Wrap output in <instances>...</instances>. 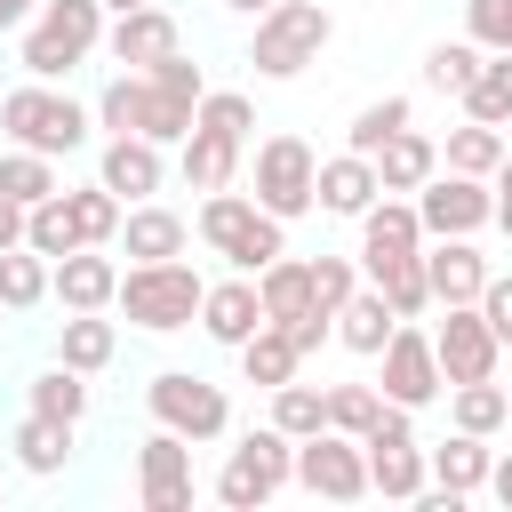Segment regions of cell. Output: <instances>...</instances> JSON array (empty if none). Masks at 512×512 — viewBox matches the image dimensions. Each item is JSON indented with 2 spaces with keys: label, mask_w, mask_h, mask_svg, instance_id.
Wrapping results in <instances>:
<instances>
[{
  "label": "cell",
  "mask_w": 512,
  "mask_h": 512,
  "mask_svg": "<svg viewBox=\"0 0 512 512\" xmlns=\"http://www.w3.org/2000/svg\"><path fill=\"white\" fill-rule=\"evenodd\" d=\"M104 24H112L104 0H40V16L24 24V48H16L24 80H64L72 64H88L104 48Z\"/></svg>",
  "instance_id": "1"
},
{
  "label": "cell",
  "mask_w": 512,
  "mask_h": 512,
  "mask_svg": "<svg viewBox=\"0 0 512 512\" xmlns=\"http://www.w3.org/2000/svg\"><path fill=\"white\" fill-rule=\"evenodd\" d=\"M0 136L8 144H24V152H80L88 136H96V104H72L56 80H24V88H8L0 96Z\"/></svg>",
  "instance_id": "2"
},
{
  "label": "cell",
  "mask_w": 512,
  "mask_h": 512,
  "mask_svg": "<svg viewBox=\"0 0 512 512\" xmlns=\"http://www.w3.org/2000/svg\"><path fill=\"white\" fill-rule=\"evenodd\" d=\"M200 240L232 264V272H264L272 256H288V224L272 208H256V192H200Z\"/></svg>",
  "instance_id": "3"
},
{
  "label": "cell",
  "mask_w": 512,
  "mask_h": 512,
  "mask_svg": "<svg viewBox=\"0 0 512 512\" xmlns=\"http://www.w3.org/2000/svg\"><path fill=\"white\" fill-rule=\"evenodd\" d=\"M200 296H208V280L184 256H160V264H128L120 272V312H128V328H152V336L192 328L200 320Z\"/></svg>",
  "instance_id": "4"
},
{
  "label": "cell",
  "mask_w": 512,
  "mask_h": 512,
  "mask_svg": "<svg viewBox=\"0 0 512 512\" xmlns=\"http://www.w3.org/2000/svg\"><path fill=\"white\" fill-rule=\"evenodd\" d=\"M336 40V16L320 0H280L256 16V40H248V64L264 80H296L304 64H320V48Z\"/></svg>",
  "instance_id": "5"
},
{
  "label": "cell",
  "mask_w": 512,
  "mask_h": 512,
  "mask_svg": "<svg viewBox=\"0 0 512 512\" xmlns=\"http://www.w3.org/2000/svg\"><path fill=\"white\" fill-rule=\"evenodd\" d=\"M288 480H296V440H288L280 424H256V432H240V448L224 456L216 496H224L232 512H256V504H272Z\"/></svg>",
  "instance_id": "6"
},
{
  "label": "cell",
  "mask_w": 512,
  "mask_h": 512,
  "mask_svg": "<svg viewBox=\"0 0 512 512\" xmlns=\"http://www.w3.org/2000/svg\"><path fill=\"white\" fill-rule=\"evenodd\" d=\"M144 408H152L168 432H184L192 448H208V440L232 432V400H224V384H208V376H192V368H160V376L144 384Z\"/></svg>",
  "instance_id": "7"
},
{
  "label": "cell",
  "mask_w": 512,
  "mask_h": 512,
  "mask_svg": "<svg viewBox=\"0 0 512 512\" xmlns=\"http://www.w3.org/2000/svg\"><path fill=\"white\" fill-rule=\"evenodd\" d=\"M312 184H320V160H312L304 136H264L256 144V208H272L280 224H296V216L320 208Z\"/></svg>",
  "instance_id": "8"
},
{
  "label": "cell",
  "mask_w": 512,
  "mask_h": 512,
  "mask_svg": "<svg viewBox=\"0 0 512 512\" xmlns=\"http://www.w3.org/2000/svg\"><path fill=\"white\" fill-rule=\"evenodd\" d=\"M416 216H424V240H472L480 224H496V184L488 176H464V168H432V184L416 192Z\"/></svg>",
  "instance_id": "9"
},
{
  "label": "cell",
  "mask_w": 512,
  "mask_h": 512,
  "mask_svg": "<svg viewBox=\"0 0 512 512\" xmlns=\"http://www.w3.org/2000/svg\"><path fill=\"white\" fill-rule=\"evenodd\" d=\"M296 488H312V496H328V504H360V496H376L368 488V448L352 440V432H312V440H296Z\"/></svg>",
  "instance_id": "10"
},
{
  "label": "cell",
  "mask_w": 512,
  "mask_h": 512,
  "mask_svg": "<svg viewBox=\"0 0 512 512\" xmlns=\"http://www.w3.org/2000/svg\"><path fill=\"white\" fill-rule=\"evenodd\" d=\"M432 352H440V376H448V384H480V376H496V360H504V344H496V328H488L480 304H440Z\"/></svg>",
  "instance_id": "11"
},
{
  "label": "cell",
  "mask_w": 512,
  "mask_h": 512,
  "mask_svg": "<svg viewBox=\"0 0 512 512\" xmlns=\"http://www.w3.org/2000/svg\"><path fill=\"white\" fill-rule=\"evenodd\" d=\"M360 272L368 280H384L392 264H408V256H424V216H416V200H400V192H384L368 216H360Z\"/></svg>",
  "instance_id": "12"
},
{
  "label": "cell",
  "mask_w": 512,
  "mask_h": 512,
  "mask_svg": "<svg viewBox=\"0 0 512 512\" xmlns=\"http://www.w3.org/2000/svg\"><path fill=\"white\" fill-rule=\"evenodd\" d=\"M376 360H384V400H400V408H432V400L448 392L440 352H432V328H408V320H400Z\"/></svg>",
  "instance_id": "13"
},
{
  "label": "cell",
  "mask_w": 512,
  "mask_h": 512,
  "mask_svg": "<svg viewBox=\"0 0 512 512\" xmlns=\"http://www.w3.org/2000/svg\"><path fill=\"white\" fill-rule=\"evenodd\" d=\"M136 496H144V512H192V440L184 432L160 424L136 448Z\"/></svg>",
  "instance_id": "14"
},
{
  "label": "cell",
  "mask_w": 512,
  "mask_h": 512,
  "mask_svg": "<svg viewBox=\"0 0 512 512\" xmlns=\"http://www.w3.org/2000/svg\"><path fill=\"white\" fill-rule=\"evenodd\" d=\"M272 312H264V288H256V272H232V280H208V296H200V336L208 344H224V352H240L256 328H264Z\"/></svg>",
  "instance_id": "15"
},
{
  "label": "cell",
  "mask_w": 512,
  "mask_h": 512,
  "mask_svg": "<svg viewBox=\"0 0 512 512\" xmlns=\"http://www.w3.org/2000/svg\"><path fill=\"white\" fill-rule=\"evenodd\" d=\"M104 48H112V64H120V72H152L160 56H176V48H184V32H176V16H168L160 0H144V8H128V16H112V24H104Z\"/></svg>",
  "instance_id": "16"
},
{
  "label": "cell",
  "mask_w": 512,
  "mask_h": 512,
  "mask_svg": "<svg viewBox=\"0 0 512 512\" xmlns=\"http://www.w3.org/2000/svg\"><path fill=\"white\" fill-rule=\"evenodd\" d=\"M160 176H168V144H152V136H104L96 184H112L128 208H136V200H152V192H160Z\"/></svg>",
  "instance_id": "17"
},
{
  "label": "cell",
  "mask_w": 512,
  "mask_h": 512,
  "mask_svg": "<svg viewBox=\"0 0 512 512\" xmlns=\"http://www.w3.org/2000/svg\"><path fill=\"white\" fill-rule=\"evenodd\" d=\"M56 304L64 312H112L120 304V264L104 256V248H72V256H56Z\"/></svg>",
  "instance_id": "18"
},
{
  "label": "cell",
  "mask_w": 512,
  "mask_h": 512,
  "mask_svg": "<svg viewBox=\"0 0 512 512\" xmlns=\"http://www.w3.org/2000/svg\"><path fill=\"white\" fill-rule=\"evenodd\" d=\"M312 192H320V216H352V224H360V216L384 200V176H376L368 152H336V160H320V184H312Z\"/></svg>",
  "instance_id": "19"
},
{
  "label": "cell",
  "mask_w": 512,
  "mask_h": 512,
  "mask_svg": "<svg viewBox=\"0 0 512 512\" xmlns=\"http://www.w3.org/2000/svg\"><path fill=\"white\" fill-rule=\"evenodd\" d=\"M184 248H192V224H184L176 208L136 200V208L120 216V256H128V264H160V256H184Z\"/></svg>",
  "instance_id": "20"
},
{
  "label": "cell",
  "mask_w": 512,
  "mask_h": 512,
  "mask_svg": "<svg viewBox=\"0 0 512 512\" xmlns=\"http://www.w3.org/2000/svg\"><path fill=\"white\" fill-rule=\"evenodd\" d=\"M424 280H432V304H480L488 256L472 240H424Z\"/></svg>",
  "instance_id": "21"
},
{
  "label": "cell",
  "mask_w": 512,
  "mask_h": 512,
  "mask_svg": "<svg viewBox=\"0 0 512 512\" xmlns=\"http://www.w3.org/2000/svg\"><path fill=\"white\" fill-rule=\"evenodd\" d=\"M240 160H248V144L224 136V128H192V136L176 144V168H184L192 192H224V184L240 176Z\"/></svg>",
  "instance_id": "22"
},
{
  "label": "cell",
  "mask_w": 512,
  "mask_h": 512,
  "mask_svg": "<svg viewBox=\"0 0 512 512\" xmlns=\"http://www.w3.org/2000/svg\"><path fill=\"white\" fill-rule=\"evenodd\" d=\"M392 328H400V312H392V296H384L376 280H360V288L344 296V312H336V344H344V352H368V360L392 344Z\"/></svg>",
  "instance_id": "23"
},
{
  "label": "cell",
  "mask_w": 512,
  "mask_h": 512,
  "mask_svg": "<svg viewBox=\"0 0 512 512\" xmlns=\"http://www.w3.org/2000/svg\"><path fill=\"white\" fill-rule=\"evenodd\" d=\"M432 456V488L440 496H480L488 488V464H496V448L480 440V432H448L440 448H424Z\"/></svg>",
  "instance_id": "24"
},
{
  "label": "cell",
  "mask_w": 512,
  "mask_h": 512,
  "mask_svg": "<svg viewBox=\"0 0 512 512\" xmlns=\"http://www.w3.org/2000/svg\"><path fill=\"white\" fill-rule=\"evenodd\" d=\"M112 352H120V320H104V312H64V328H56V360H64V368L104 376Z\"/></svg>",
  "instance_id": "25"
},
{
  "label": "cell",
  "mask_w": 512,
  "mask_h": 512,
  "mask_svg": "<svg viewBox=\"0 0 512 512\" xmlns=\"http://www.w3.org/2000/svg\"><path fill=\"white\" fill-rule=\"evenodd\" d=\"M8 448H16V464L32 472V480H56L64 464H72V424H56V416H24L16 432H8Z\"/></svg>",
  "instance_id": "26"
},
{
  "label": "cell",
  "mask_w": 512,
  "mask_h": 512,
  "mask_svg": "<svg viewBox=\"0 0 512 512\" xmlns=\"http://www.w3.org/2000/svg\"><path fill=\"white\" fill-rule=\"evenodd\" d=\"M296 368H304V352H296V336H288L280 320H264V328L240 344V376H248V384H264V392H280Z\"/></svg>",
  "instance_id": "27"
},
{
  "label": "cell",
  "mask_w": 512,
  "mask_h": 512,
  "mask_svg": "<svg viewBox=\"0 0 512 512\" xmlns=\"http://www.w3.org/2000/svg\"><path fill=\"white\" fill-rule=\"evenodd\" d=\"M144 112H152V72H112L104 96H96V128L104 136H144Z\"/></svg>",
  "instance_id": "28"
},
{
  "label": "cell",
  "mask_w": 512,
  "mask_h": 512,
  "mask_svg": "<svg viewBox=\"0 0 512 512\" xmlns=\"http://www.w3.org/2000/svg\"><path fill=\"white\" fill-rule=\"evenodd\" d=\"M432 168H440V144H432V136H416V128H400V136L376 152L384 192H424V184H432Z\"/></svg>",
  "instance_id": "29"
},
{
  "label": "cell",
  "mask_w": 512,
  "mask_h": 512,
  "mask_svg": "<svg viewBox=\"0 0 512 512\" xmlns=\"http://www.w3.org/2000/svg\"><path fill=\"white\" fill-rule=\"evenodd\" d=\"M56 264L40 256V248H0V312H32V304H48L56 288Z\"/></svg>",
  "instance_id": "30"
},
{
  "label": "cell",
  "mask_w": 512,
  "mask_h": 512,
  "mask_svg": "<svg viewBox=\"0 0 512 512\" xmlns=\"http://www.w3.org/2000/svg\"><path fill=\"white\" fill-rule=\"evenodd\" d=\"M448 416H456V432H504L512 424V392L496 384V376H480V384H448Z\"/></svg>",
  "instance_id": "31"
},
{
  "label": "cell",
  "mask_w": 512,
  "mask_h": 512,
  "mask_svg": "<svg viewBox=\"0 0 512 512\" xmlns=\"http://www.w3.org/2000/svg\"><path fill=\"white\" fill-rule=\"evenodd\" d=\"M24 248H40L48 264L72 256V248H88V240H80V216H72V192H48V200L24 216Z\"/></svg>",
  "instance_id": "32"
},
{
  "label": "cell",
  "mask_w": 512,
  "mask_h": 512,
  "mask_svg": "<svg viewBox=\"0 0 512 512\" xmlns=\"http://www.w3.org/2000/svg\"><path fill=\"white\" fill-rule=\"evenodd\" d=\"M256 288H264V312H272V320L312 312V256H272V264L256 272Z\"/></svg>",
  "instance_id": "33"
},
{
  "label": "cell",
  "mask_w": 512,
  "mask_h": 512,
  "mask_svg": "<svg viewBox=\"0 0 512 512\" xmlns=\"http://www.w3.org/2000/svg\"><path fill=\"white\" fill-rule=\"evenodd\" d=\"M24 400H32L40 416H56V424H80V416H88V376L56 360V368H40V376L24 384Z\"/></svg>",
  "instance_id": "34"
},
{
  "label": "cell",
  "mask_w": 512,
  "mask_h": 512,
  "mask_svg": "<svg viewBox=\"0 0 512 512\" xmlns=\"http://www.w3.org/2000/svg\"><path fill=\"white\" fill-rule=\"evenodd\" d=\"M464 104V120H488V128H512V56H488L480 64V80L456 96Z\"/></svg>",
  "instance_id": "35"
},
{
  "label": "cell",
  "mask_w": 512,
  "mask_h": 512,
  "mask_svg": "<svg viewBox=\"0 0 512 512\" xmlns=\"http://www.w3.org/2000/svg\"><path fill=\"white\" fill-rule=\"evenodd\" d=\"M400 128H408V96H376V104H360V112H352L344 152H368V160H376V152H384Z\"/></svg>",
  "instance_id": "36"
},
{
  "label": "cell",
  "mask_w": 512,
  "mask_h": 512,
  "mask_svg": "<svg viewBox=\"0 0 512 512\" xmlns=\"http://www.w3.org/2000/svg\"><path fill=\"white\" fill-rule=\"evenodd\" d=\"M440 160H448V168H464V176H496V160H504V128H488V120H464V128H448Z\"/></svg>",
  "instance_id": "37"
},
{
  "label": "cell",
  "mask_w": 512,
  "mask_h": 512,
  "mask_svg": "<svg viewBox=\"0 0 512 512\" xmlns=\"http://www.w3.org/2000/svg\"><path fill=\"white\" fill-rule=\"evenodd\" d=\"M0 192L24 200V208H40V200L64 192V184H56V160H48V152H24V144H16V152H0Z\"/></svg>",
  "instance_id": "38"
},
{
  "label": "cell",
  "mask_w": 512,
  "mask_h": 512,
  "mask_svg": "<svg viewBox=\"0 0 512 512\" xmlns=\"http://www.w3.org/2000/svg\"><path fill=\"white\" fill-rule=\"evenodd\" d=\"M272 424H280L288 440H312V432H328V392H320V384H296V376H288V384L272 392Z\"/></svg>",
  "instance_id": "39"
},
{
  "label": "cell",
  "mask_w": 512,
  "mask_h": 512,
  "mask_svg": "<svg viewBox=\"0 0 512 512\" xmlns=\"http://www.w3.org/2000/svg\"><path fill=\"white\" fill-rule=\"evenodd\" d=\"M480 64H488V48H480V40H440V48L424 56V80H432L440 96H464V88L480 80Z\"/></svg>",
  "instance_id": "40"
},
{
  "label": "cell",
  "mask_w": 512,
  "mask_h": 512,
  "mask_svg": "<svg viewBox=\"0 0 512 512\" xmlns=\"http://www.w3.org/2000/svg\"><path fill=\"white\" fill-rule=\"evenodd\" d=\"M72 216H80V240H88V248H112V240H120L128 200H120L112 184H80V192H72Z\"/></svg>",
  "instance_id": "41"
},
{
  "label": "cell",
  "mask_w": 512,
  "mask_h": 512,
  "mask_svg": "<svg viewBox=\"0 0 512 512\" xmlns=\"http://www.w3.org/2000/svg\"><path fill=\"white\" fill-rule=\"evenodd\" d=\"M192 128H224V136H240V144H248L256 104H248L240 88H208V96H200V112H192Z\"/></svg>",
  "instance_id": "42"
},
{
  "label": "cell",
  "mask_w": 512,
  "mask_h": 512,
  "mask_svg": "<svg viewBox=\"0 0 512 512\" xmlns=\"http://www.w3.org/2000/svg\"><path fill=\"white\" fill-rule=\"evenodd\" d=\"M360 280H368L360 256H312V304H320V312H344V296H352Z\"/></svg>",
  "instance_id": "43"
},
{
  "label": "cell",
  "mask_w": 512,
  "mask_h": 512,
  "mask_svg": "<svg viewBox=\"0 0 512 512\" xmlns=\"http://www.w3.org/2000/svg\"><path fill=\"white\" fill-rule=\"evenodd\" d=\"M376 288L392 296V312H400V320H424V312H432V280H424V256H408V264H392V272H384Z\"/></svg>",
  "instance_id": "44"
},
{
  "label": "cell",
  "mask_w": 512,
  "mask_h": 512,
  "mask_svg": "<svg viewBox=\"0 0 512 512\" xmlns=\"http://www.w3.org/2000/svg\"><path fill=\"white\" fill-rule=\"evenodd\" d=\"M376 408H384V392H376V384H328V424H336V432H352V440H360V432L376 424Z\"/></svg>",
  "instance_id": "45"
},
{
  "label": "cell",
  "mask_w": 512,
  "mask_h": 512,
  "mask_svg": "<svg viewBox=\"0 0 512 512\" xmlns=\"http://www.w3.org/2000/svg\"><path fill=\"white\" fill-rule=\"evenodd\" d=\"M464 40H480L488 56H512V0H464Z\"/></svg>",
  "instance_id": "46"
},
{
  "label": "cell",
  "mask_w": 512,
  "mask_h": 512,
  "mask_svg": "<svg viewBox=\"0 0 512 512\" xmlns=\"http://www.w3.org/2000/svg\"><path fill=\"white\" fill-rule=\"evenodd\" d=\"M152 80H160L168 96H184V104H200V96H208V72H200L184 48H176V56H160V64H152Z\"/></svg>",
  "instance_id": "47"
},
{
  "label": "cell",
  "mask_w": 512,
  "mask_h": 512,
  "mask_svg": "<svg viewBox=\"0 0 512 512\" xmlns=\"http://www.w3.org/2000/svg\"><path fill=\"white\" fill-rule=\"evenodd\" d=\"M480 312H488L496 344H512V272H488V288H480Z\"/></svg>",
  "instance_id": "48"
},
{
  "label": "cell",
  "mask_w": 512,
  "mask_h": 512,
  "mask_svg": "<svg viewBox=\"0 0 512 512\" xmlns=\"http://www.w3.org/2000/svg\"><path fill=\"white\" fill-rule=\"evenodd\" d=\"M280 328L296 336V352H320V344L336 336V312H320V304H312V312H296V320H280Z\"/></svg>",
  "instance_id": "49"
},
{
  "label": "cell",
  "mask_w": 512,
  "mask_h": 512,
  "mask_svg": "<svg viewBox=\"0 0 512 512\" xmlns=\"http://www.w3.org/2000/svg\"><path fill=\"white\" fill-rule=\"evenodd\" d=\"M24 216H32V208L0 192V248H24Z\"/></svg>",
  "instance_id": "50"
},
{
  "label": "cell",
  "mask_w": 512,
  "mask_h": 512,
  "mask_svg": "<svg viewBox=\"0 0 512 512\" xmlns=\"http://www.w3.org/2000/svg\"><path fill=\"white\" fill-rule=\"evenodd\" d=\"M488 496H496V504H504V512H512V448H504V456H496V464H488Z\"/></svg>",
  "instance_id": "51"
},
{
  "label": "cell",
  "mask_w": 512,
  "mask_h": 512,
  "mask_svg": "<svg viewBox=\"0 0 512 512\" xmlns=\"http://www.w3.org/2000/svg\"><path fill=\"white\" fill-rule=\"evenodd\" d=\"M40 16V0H0V32H24Z\"/></svg>",
  "instance_id": "52"
},
{
  "label": "cell",
  "mask_w": 512,
  "mask_h": 512,
  "mask_svg": "<svg viewBox=\"0 0 512 512\" xmlns=\"http://www.w3.org/2000/svg\"><path fill=\"white\" fill-rule=\"evenodd\" d=\"M496 192H512V144H504V160H496V176H488Z\"/></svg>",
  "instance_id": "53"
},
{
  "label": "cell",
  "mask_w": 512,
  "mask_h": 512,
  "mask_svg": "<svg viewBox=\"0 0 512 512\" xmlns=\"http://www.w3.org/2000/svg\"><path fill=\"white\" fill-rule=\"evenodd\" d=\"M496 232L512 240V192H496Z\"/></svg>",
  "instance_id": "54"
},
{
  "label": "cell",
  "mask_w": 512,
  "mask_h": 512,
  "mask_svg": "<svg viewBox=\"0 0 512 512\" xmlns=\"http://www.w3.org/2000/svg\"><path fill=\"white\" fill-rule=\"evenodd\" d=\"M224 8H240V16H264V8H280V0H224Z\"/></svg>",
  "instance_id": "55"
},
{
  "label": "cell",
  "mask_w": 512,
  "mask_h": 512,
  "mask_svg": "<svg viewBox=\"0 0 512 512\" xmlns=\"http://www.w3.org/2000/svg\"><path fill=\"white\" fill-rule=\"evenodd\" d=\"M104 8H112V16H128V8H144V0H104Z\"/></svg>",
  "instance_id": "56"
},
{
  "label": "cell",
  "mask_w": 512,
  "mask_h": 512,
  "mask_svg": "<svg viewBox=\"0 0 512 512\" xmlns=\"http://www.w3.org/2000/svg\"><path fill=\"white\" fill-rule=\"evenodd\" d=\"M504 392H512V384H504Z\"/></svg>",
  "instance_id": "57"
}]
</instances>
